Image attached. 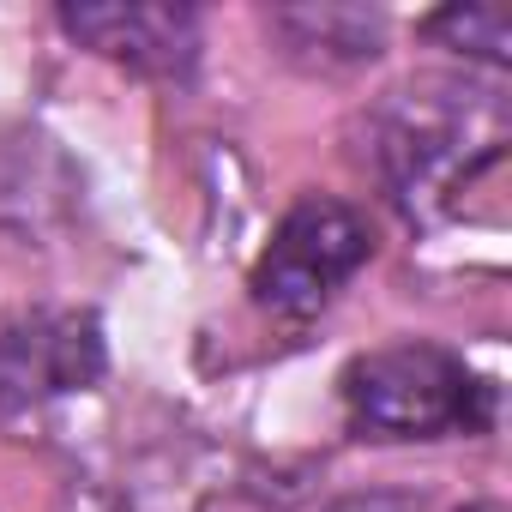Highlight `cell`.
Masks as SVG:
<instances>
[{"label": "cell", "mask_w": 512, "mask_h": 512, "mask_svg": "<svg viewBox=\"0 0 512 512\" xmlns=\"http://www.w3.org/2000/svg\"><path fill=\"white\" fill-rule=\"evenodd\" d=\"M422 31L452 43L458 55H482L494 67H506V55H512V13L500 7V0H458V7L434 13Z\"/></svg>", "instance_id": "7"}, {"label": "cell", "mask_w": 512, "mask_h": 512, "mask_svg": "<svg viewBox=\"0 0 512 512\" xmlns=\"http://www.w3.org/2000/svg\"><path fill=\"white\" fill-rule=\"evenodd\" d=\"M374 253V229L344 199H296L272 235V247L253 266V302L278 320H314Z\"/></svg>", "instance_id": "3"}, {"label": "cell", "mask_w": 512, "mask_h": 512, "mask_svg": "<svg viewBox=\"0 0 512 512\" xmlns=\"http://www.w3.org/2000/svg\"><path fill=\"white\" fill-rule=\"evenodd\" d=\"M61 25L145 79H187L199 61V13L175 0H79L61 7Z\"/></svg>", "instance_id": "5"}, {"label": "cell", "mask_w": 512, "mask_h": 512, "mask_svg": "<svg viewBox=\"0 0 512 512\" xmlns=\"http://www.w3.org/2000/svg\"><path fill=\"white\" fill-rule=\"evenodd\" d=\"M344 410L374 440H434L488 428L494 392L440 344H386L344 368Z\"/></svg>", "instance_id": "1"}, {"label": "cell", "mask_w": 512, "mask_h": 512, "mask_svg": "<svg viewBox=\"0 0 512 512\" xmlns=\"http://www.w3.org/2000/svg\"><path fill=\"white\" fill-rule=\"evenodd\" d=\"M272 25L290 49H320V67H362L380 55V13L362 7H284Z\"/></svg>", "instance_id": "6"}, {"label": "cell", "mask_w": 512, "mask_h": 512, "mask_svg": "<svg viewBox=\"0 0 512 512\" xmlns=\"http://www.w3.org/2000/svg\"><path fill=\"white\" fill-rule=\"evenodd\" d=\"M109 368L103 350V320L91 308H25L0 320V416L85 392Z\"/></svg>", "instance_id": "4"}, {"label": "cell", "mask_w": 512, "mask_h": 512, "mask_svg": "<svg viewBox=\"0 0 512 512\" xmlns=\"http://www.w3.org/2000/svg\"><path fill=\"white\" fill-rule=\"evenodd\" d=\"M500 157V103L452 85L404 91L386 127V175L404 205L452 199L482 163Z\"/></svg>", "instance_id": "2"}]
</instances>
